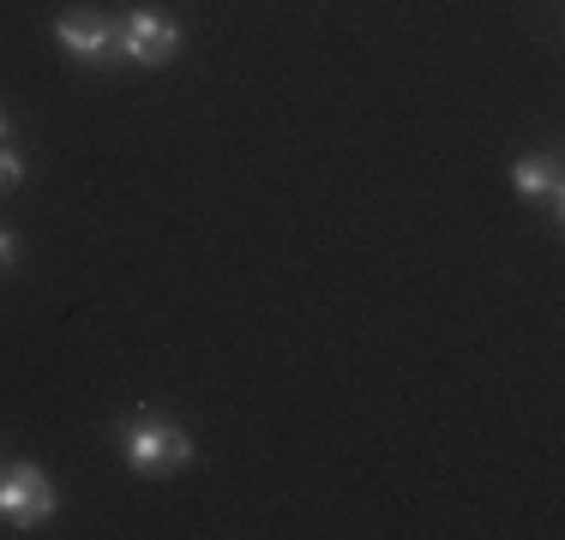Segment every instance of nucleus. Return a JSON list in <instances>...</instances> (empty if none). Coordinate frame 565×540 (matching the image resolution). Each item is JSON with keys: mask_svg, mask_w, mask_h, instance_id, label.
Here are the masks:
<instances>
[{"mask_svg": "<svg viewBox=\"0 0 565 540\" xmlns=\"http://www.w3.org/2000/svg\"><path fill=\"white\" fill-rule=\"evenodd\" d=\"M120 456H127L132 475L169 480V475H181V468L199 463V439H193L181 421H169V414L139 409L127 426H120Z\"/></svg>", "mask_w": 565, "mask_h": 540, "instance_id": "f257e3e1", "label": "nucleus"}, {"mask_svg": "<svg viewBox=\"0 0 565 540\" xmlns=\"http://www.w3.org/2000/svg\"><path fill=\"white\" fill-rule=\"evenodd\" d=\"M186 31L174 12H157V7H127L115 12V48H120V66H145V73H157V66H169L174 54H181Z\"/></svg>", "mask_w": 565, "mask_h": 540, "instance_id": "f03ea898", "label": "nucleus"}, {"mask_svg": "<svg viewBox=\"0 0 565 540\" xmlns=\"http://www.w3.org/2000/svg\"><path fill=\"white\" fill-rule=\"evenodd\" d=\"M61 510V486L49 480L43 463L19 456V463H0V517L12 522L19 534H31L36 522H49Z\"/></svg>", "mask_w": 565, "mask_h": 540, "instance_id": "7ed1b4c3", "label": "nucleus"}, {"mask_svg": "<svg viewBox=\"0 0 565 540\" xmlns=\"http://www.w3.org/2000/svg\"><path fill=\"white\" fill-rule=\"evenodd\" d=\"M55 48L78 66H97L109 73L120 66V48H115V12H97V7H66L55 12Z\"/></svg>", "mask_w": 565, "mask_h": 540, "instance_id": "20e7f679", "label": "nucleus"}, {"mask_svg": "<svg viewBox=\"0 0 565 540\" xmlns=\"http://www.w3.org/2000/svg\"><path fill=\"white\" fill-rule=\"evenodd\" d=\"M511 193L523 205H547V216H565V181H559V156L554 151H535V156H518L511 162Z\"/></svg>", "mask_w": 565, "mask_h": 540, "instance_id": "39448f33", "label": "nucleus"}, {"mask_svg": "<svg viewBox=\"0 0 565 540\" xmlns=\"http://www.w3.org/2000/svg\"><path fill=\"white\" fill-rule=\"evenodd\" d=\"M12 186H24V156L12 144H0V193H12Z\"/></svg>", "mask_w": 565, "mask_h": 540, "instance_id": "423d86ee", "label": "nucleus"}, {"mask_svg": "<svg viewBox=\"0 0 565 540\" xmlns=\"http://www.w3.org/2000/svg\"><path fill=\"white\" fill-rule=\"evenodd\" d=\"M12 264H19V235L0 228V270H12Z\"/></svg>", "mask_w": 565, "mask_h": 540, "instance_id": "0eeeda50", "label": "nucleus"}, {"mask_svg": "<svg viewBox=\"0 0 565 540\" xmlns=\"http://www.w3.org/2000/svg\"><path fill=\"white\" fill-rule=\"evenodd\" d=\"M7 139H12V115L0 108V144H7Z\"/></svg>", "mask_w": 565, "mask_h": 540, "instance_id": "6e6552de", "label": "nucleus"}]
</instances>
